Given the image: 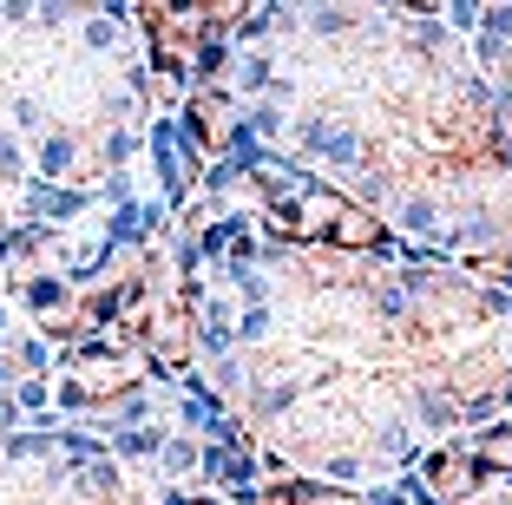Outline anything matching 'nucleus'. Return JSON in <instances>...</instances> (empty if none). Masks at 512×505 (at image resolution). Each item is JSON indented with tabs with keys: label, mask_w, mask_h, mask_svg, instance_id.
Here are the masks:
<instances>
[{
	"label": "nucleus",
	"mask_w": 512,
	"mask_h": 505,
	"mask_svg": "<svg viewBox=\"0 0 512 505\" xmlns=\"http://www.w3.org/2000/svg\"><path fill=\"white\" fill-rule=\"evenodd\" d=\"M33 210L46 223H73V210H86V191H33Z\"/></svg>",
	"instance_id": "4"
},
{
	"label": "nucleus",
	"mask_w": 512,
	"mask_h": 505,
	"mask_svg": "<svg viewBox=\"0 0 512 505\" xmlns=\"http://www.w3.org/2000/svg\"><path fill=\"white\" fill-rule=\"evenodd\" d=\"M165 466L171 473H191V466H204V453H197L191 440H165Z\"/></svg>",
	"instance_id": "6"
},
{
	"label": "nucleus",
	"mask_w": 512,
	"mask_h": 505,
	"mask_svg": "<svg viewBox=\"0 0 512 505\" xmlns=\"http://www.w3.org/2000/svg\"><path fill=\"white\" fill-rule=\"evenodd\" d=\"M329 243H342V250H381V243H388V230H381V217H368L362 204H348L342 217H335Z\"/></svg>",
	"instance_id": "2"
},
{
	"label": "nucleus",
	"mask_w": 512,
	"mask_h": 505,
	"mask_svg": "<svg viewBox=\"0 0 512 505\" xmlns=\"http://www.w3.org/2000/svg\"><path fill=\"white\" fill-rule=\"evenodd\" d=\"M40 171H46V178H73V138H46Z\"/></svg>",
	"instance_id": "5"
},
{
	"label": "nucleus",
	"mask_w": 512,
	"mask_h": 505,
	"mask_svg": "<svg viewBox=\"0 0 512 505\" xmlns=\"http://www.w3.org/2000/svg\"><path fill=\"white\" fill-rule=\"evenodd\" d=\"M46 401V381H20V407H40Z\"/></svg>",
	"instance_id": "7"
},
{
	"label": "nucleus",
	"mask_w": 512,
	"mask_h": 505,
	"mask_svg": "<svg viewBox=\"0 0 512 505\" xmlns=\"http://www.w3.org/2000/svg\"><path fill=\"white\" fill-rule=\"evenodd\" d=\"M480 479L486 473H480V460H473V446L453 440V446H440V453L421 460V473L407 479V499H414V505H460Z\"/></svg>",
	"instance_id": "1"
},
{
	"label": "nucleus",
	"mask_w": 512,
	"mask_h": 505,
	"mask_svg": "<svg viewBox=\"0 0 512 505\" xmlns=\"http://www.w3.org/2000/svg\"><path fill=\"white\" fill-rule=\"evenodd\" d=\"M467 446H473V460H480V473H506L512 479V427H480Z\"/></svg>",
	"instance_id": "3"
},
{
	"label": "nucleus",
	"mask_w": 512,
	"mask_h": 505,
	"mask_svg": "<svg viewBox=\"0 0 512 505\" xmlns=\"http://www.w3.org/2000/svg\"><path fill=\"white\" fill-rule=\"evenodd\" d=\"M506 407H512V387H506Z\"/></svg>",
	"instance_id": "8"
}]
</instances>
